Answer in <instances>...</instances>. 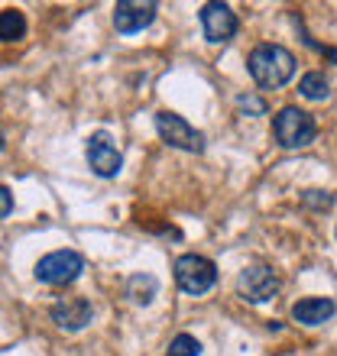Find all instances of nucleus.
<instances>
[{
    "label": "nucleus",
    "mask_w": 337,
    "mask_h": 356,
    "mask_svg": "<svg viewBox=\"0 0 337 356\" xmlns=\"http://www.w3.org/2000/svg\"><path fill=\"white\" fill-rule=\"evenodd\" d=\"M246 68L260 88H282L295 75V56L279 42H262L250 52Z\"/></svg>",
    "instance_id": "obj_1"
},
{
    "label": "nucleus",
    "mask_w": 337,
    "mask_h": 356,
    "mask_svg": "<svg viewBox=\"0 0 337 356\" xmlns=\"http://www.w3.org/2000/svg\"><path fill=\"white\" fill-rule=\"evenodd\" d=\"M272 133H276L279 146H285V149H301V146L315 143L318 123H315L311 113L299 111V107H282V111L272 117Z\"/></svg>",
    "instance_id": "obj_2"
},
{
    "label": "nucleus",
    "mask_w": 337,
    "mask_h": 356,
    "mask_svg": "<svg viewBox=\"0 0 337 356\" xmlns=\"http://www.w3.org/2000/svg\"><path fill=\"white\" fill-rule=\"evenodd\" d=\"M172 272H175V285L185 295H205V291L214 289V282H217V266L198 253L178 256Z\"/></svg>",
    "instance_id": "obj_3"
},
{
    "label": "nucleus",
    "mask_w": 337,
    "mask_h": 356,
    "mask_svg": "<svg viewBox=\"0 0 337 356\" xmlns=\"http://www.w3.org/2000/svg\"><path fill=\"white\" fill-rule=\"evenodd\" d=\"M81 272H84L81 253H75V250H56V253L42 256L36 263V282L62 289V285H72Z\"/></svg>",
    "instance_id": "obj_4"
},
{
    "label": "nucleus",
    "mask_w": 337,
    "mask_h": 356,
    "mask_svg": "<svg viewBox=\"0 0 337 356\" xmlns=\"http://www.w3.org/2000/svg\"><path fill=\"white\" fill-rule=\"evenodd\" d=\"M156 130H159L162 143H168L172 149H185V152H201L205 149V136L201 130H195L185 117H178L172 111L156 113Z\"/></svg>",
    "instance_id": "obj_5"
},
{
    "label": "nucleus",
    "mask_w": 337,
    "mask_h": 356,
    "mask_svg": "<svg viewBox=\"0 0 337 356\" xmlns=\"http://www.w3.org/2000/svg\"><path fill=\"white\" fill-rule=\"evenodd\" d=\"M237 291L240 298L250 301V305H266L279 295V275L269 269V266H246L240 275H237Z\"/></svg>",
    "instance_id": "obj_6"
},
{
    "label": "nucleus",
    "mask_w": 337,
    "mask_h": 356,
    "mask_svg": "<svg viewBox=\"0 0 337 356\" xmlns=\"http://www.w3.org/2000/svg\"><path fill=\"white\" fill-rule=\"evenodd\" d=\"M84 156H88V169L97 178H117L123 169V156L120 149L113 146L111 133H94L88 136V146H84Z\"/></svg>",
    "instance_id": "obj_7"
},
{
    "label": "nucleus",
    "mask_w": 337,
    "mask_h": 356,
    "mask_svg": "<svg viewBox=\"0 0 337 356\" xmlns=\"http://www.w3.org/2000/svg\"><path fill=\"white\" fill-rule=\"evenodd\" d=\"M237 13L227 3H217V0H211V3H205L201 7V29H205V39L207 42H227V39L237 36Z\"/></svg>",
    "instance_id": "obj_8"
},
{
    "label": "nucleus",
    "mask_w": 337,
    "mask_h": 356,
    "mask_svg": "<svg viewBox=\"0 0 337 356\" xmlns=\"http://www.w3.org/2000/svg\"><path fill=\"white\" fill-rule=\"evenodd\" d=\"M91 301L88 298H58L52 308H49V318L56 324L58 330H65V334H78L91 324Z\"/></svg>",
    "instance_id": "obj_9"
},
{
    "label": "nucleus",
    "mask_w": 337,
    "mask_h": 356,
    "mask_svg": "<svg viewBox=\"0 0 337 356\" xmlns=\"http://www.w3.org/2000/svg\"><path fill=\"white\" fill-rule=\"evenodd\" d=\"M156 19V3H140V0H117L113 7V29L123 36H133L146 29Z\"/></svg>",
    "instance_id": "obj_10"
},
{
    "label": "nucleus",
    "mask_w": 337,
    "mask_h": 356,
    "mask_svg": "<svg viewBox=\"0 0 337 356\" xmlns=\"http://www.w3.org/2000/svg\"><path fill=\"white\" fill-rule=\"evenodd\" d=\"M334 311H337L334 298H301L292 305V318L305 324V327H318V324L334 318Z\"/></svg>",
    "instance_id": "obj_11"
},
{
    "label": "nucleus",
    "mask_w": 337,
    "mask_h": 356,
    "mask_svg": "<svg viewBox=\"0 0 337 356\" xmlns=\"http://www.w3.org/2000/svg\"><path fill=\"white\" fill-rule=\"evenodd\" d=\"M156 291H159V282H156V275H150V272H136V275H130V282H127V295H130L136 305H150V301L156 298Z\"/></svg>",
    "instance_id": "obj_12"
},
{
    "label": "nucleus",
    "mask_w": 337,
    "mask_h": 356,
    "mask_svg": "<svg viewBox=\"0 0 337 356\" xmlns=\"http://www.w3.org/2000/svg\"><path fill=\"white\" fill-rule=\"evenodd\" d=\"M26 36V17L19 10H0V42H17Z\"/></svg>",
    "instance_id": "obj_13"
},
{
    "label": "nucleus",
    "mask_w": 337,
    "mask_h": 356,
    "mask_svg": "<svg viewBox=\"0 0 337 356\" xmlns=\"http://www.w3.org/2000/svg\"><path fill=\"white\" fill-rule=\"evenodd\" d=\"M299 91H301V97H308V101H324L331 94V85L321 72H308V75H301Z\"/></svg>",
    "instance_id": "obj_14"
},
{
    "label": "nucleus",
    "mask_w": 337,
    "mask_h": 356,
    "mask_svg": "<svg viewBox=\"0 0 337 356\" xmlns=\"http://www.w3.org/2000/svg\"><path fill=\"white\" fill-rule=\"evenodd\" d=\"M166 356H201V343H198L191 334H178V337L168 343Z\"/></svg>",
    "instance_id": "obj_15"
},
{
    "label": "nucleus",
    "mask_w": 337,
    "mask_h": 356,
    "mask_svg": "<svg viewBox=\"0 0 337 356\" xmlns=\"http://www.w3.org/2000/svg\"><path fill=\"white\" fill-rule=\"evenodd\" d=\"M301 204L315 207V211H331V207H334V195H331V191H305V195H301Z\"/></svg>",
    "instance_id": "obj_16"
},
{
    "label": "nucleus",
    "mask_w": 337,
    "mask_h": 356,
    "mask_svg": "<svg viewBox=\"0 0 337 356\" xmlns=\"http://www.w3.org/2000/svg\"><path fill=\"white\" fill-rule=\"evenodd\" d=\"M237 107L246 113H253V117H260V113H266V104L260 101V97H250V94H244V97H237Z\"/></svg>",
    "instance_id": "obj_17"
},
{
    "label": "nucleus",
    "mask_w": 337,
    "mask_h": 356,
    "mask_svg": "<svg viewBox=\"0 0 337 356\" xmlns=\"http://www.w3.org/2000/svg\"><path fill=\"white\" fill-rule=\"evenodd\" d=\"M13 211V195H10V188L0 185V217H7Z\"/></svg>",
    "instance_id": "obj_18"
},
{
    "label": "nucleus",
    "mask_w": 337,
    "mask_h": 356,
    "mask_svg": "<svg viewBox=\"0 0 337 356\" xmlns=\"http://www.w3.org/2000/svg\"><path fill=\"white\" fill-rule=\"evenodd\" d=\"M318 52H321L324 58H328L331 65H337V49H334V46H328V49H321V46H318Z\"/></svg>",
    "instance_id": "obj_19"
},
{
    "label": "nucleus",
    "mask_w": 337,
    "mask_h": 356,
    "mask_svg": "<svg viewBox=\"0 0 337 356\" xmlns=\"http://www.w3.org/2000/svg\"><path fill=\"white\" fill-rule=\"evenodd\" d=\"M0 149H3V133H0Z\"/></svg>",
    "instance_id": "obj_20"
}]
</instances>
